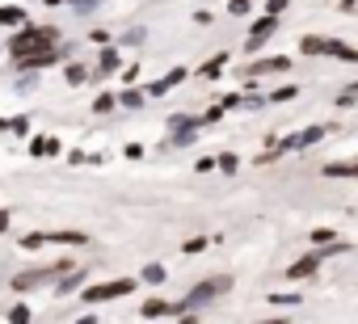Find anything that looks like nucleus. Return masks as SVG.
I'll use <instances>...</instances> for the list:
<instances>
[{"label": "nucleus", "mask_w": 358, "mask_h": 324, "mask_svg": "<svg viewBox=\"0 0 358 324\" xmlns=\"http://www.w3.org/2000/svg\"><path fill=\"white\" fill-rule=\"evenodd\" d=\"M232 290V278L228 274H220V278H207V282H199L182 303H177V307H203V303H211L215 295H228Z\"/></svg>", "instance_id": "obj_4"}, {"label": "nucleus", "mask_w": 358, "mask_h": 324, "mask_svg": "<svg viewBox=\"0 0 358 324\" xmlns=\"http://www.w3.org/2000/svg\"><path fill=\"white\" fill-rule=\"evenodd\" d=\"M173 311H182V307H177V303H160V299L143 303V316H173Z\"/></svg>", "instance_id": "obj_10"}, {"label": "nucleus", "mask_w": 358, "mask_h": 324, "mask_svg": "<svg viewBox=\"0 0 358 324\" xmlns=\"http://www.w3.org/2000/svg\"><path fill=\"white\" fill-rule=\"evenodd\" d=\"M287 5H291V0H270V5H266V9H270V13H266V17H278V13H282V9H287Z\"/></svg>", "instance_id": "obj_24"}, {"label": "nucleus", "mask_w": 358, "mask_h": 324, "mask_svg": "<svg viewBox=\"0 0 358 324\" xmlns=\"http://www.w3.org/2000/svg\"><path fill=\"white\" fill-rule=\"evenodd\" d=\"M114 105H127V110H135V105H143V93H135V89H127V93H114Z\"/></svg>", "instance_id": "obj_13"}, {"label": "nucleus", "mask_w": 358, "mask_h": 324, "mask_svg": "<svg viewBox=\"0 0 358 324\" xmlns=\"http://www.w3.org/2000/svg\"><path fill=\"white\" fill-rule=\"evenodd\" d=\"M224 64H228V55H215V59L203 68V76H220V72H224Z\"/></svg>", "instance_id": "obj_18"}, {"label": "nucleus", "mask_w": 358, "mask_h": 324, "mask_svg": "<svg viewBox=\"0 0 358 324\" xmlns=\"http://www.w3.org/2000/svg\"><path fill=\"white\" fill-rule=\"evenodd\" d=\"M287 68H291V59H287V55H274V59L253 64V68H249V76H262V72H287Z\"/></svg>", "instance_id": "obj_7"}, {"label": "nucleus", "mask_w": 358, "mask_h": 324, "mask_svg": "<svg viewBox=\"0 0 358 324\" xmlns=\"http://www.w3.org/2000/svg\"><path fill=\"white\" fill-rule=\"evenodd\" d=\"M207 249V240L203 236H194V240H186V253H203Z\"/></svg>", "instance_id": "obj_25"}, {"label": "nucleus", "mask_w": 358, "mask_h": 324, "mask_svg": "<svg viewBox=\"0 0 358 324\" xmlns=\"http://www.w3.org/2000/svg\"><path fill=\"white\" fill-rule=\"evenodd\" d=\"M135 290V278H110V282H93V286H85V303H110V299H122V295H131Z\"/></svg>", "instance_id": "obj_3"}, {"label": "nucleus", "mask_w": 358, "mask_h": 324, "mask_svg": "<svg viewBox=\"0 0 358 324\" xmlns=\"http://www.w3.org/2000/svg\"><path fill=\"white\" fill-rule=\"evenodd\" d=\"M80 324H97V320H93V316H85V320H80Z\"/></svg>", "instance_id": "obj_27"}, {"label": "nucleus", "mask_w": 358, "mask_h": 324, "mask_svg": "<svg viewBox=\"0 0 358 324\" xmlns=\"http://www.w3.org/2000/svg\"><path fill=\"white\" fill-rule=\"evenodd\" d=\"M106 110H114V93H101V97L93 101V114H106Z\"/></svg>", "instance_id": "obj_20"}, {"label": "nucleus", "mask_w": 358, "mask_h": 324, "mask_svg": "<svg viewBox=\"0 0 358 324\" xmlns=\"http://www.w3.org/2000/svg\"><path fill=\"white\" fill-rule=\"evenodd\" d=\"M55 43H59L55 26H30V30H22V34L9 38V51H13V59H30V55L55 51Z\"/></svg>", "instance_id": "obj_1"}, {"label": "nucleus", "mask_w": 358, "mask_h": 324, "mask_svg": "<svg viewBox=\"0 0 358 324\" xmlns=\"http://www.w3.org/2000/svg\"><path fill=\"white\" fill-rule=\"evenodd\" d=\"M354 101H358V84H345L341 97H337V105H354Z\"/></svg>", "instance_id": "obj_19"}, {"label": "nucleus", "mask_w": 358, "mask_h": 324, "mask_svg": "<svg viewBox=\"0 0 358 324\" xmlns=\"http://www.w3.org/2000/svg\"><path fill=\"white\" fill-rule=\"evenodd\" d=\"M72 265H76V261H55V265H47V270H26V274L13 278V290H38V286H51V282H59Z\"/></svg>", "instance_id": "obj_2"}, {"label": "nucleus", "mask_w": 358, "mask_h": 324, "mask_svg": "<svg viewBox=\"0 0 358 324\" xmlns=\"http://www.w3.org/2000/svg\"><path fill=\"white\" fill-rule=\"evenodd\" d=\"M143 278H148V282H164V270H160V265H148Z\"/></svg>", "instance_id": "obj_23"}, {"label": "nucleus", "mask_w": 358, "mask_h": 324, "mask_svg": "<svg viewBox=\"0 0 358 324\" xmlns=\"http://www.w3.org/2000/svg\"><path fill=\"white\" fill-rule=\"evenodd\" d=\"M9 228V211H0V232H5Z\"/></svg>", "instance_id": "obj_26"}, {"label": "nucleus", "mask_w": 358, "mask_h": 324, "mask_svg": "<svg viewBox=\"0 0 358 324\" xmlns=\"http://www.w3.org/2000/svg\"><path fill=\"white\" fill-rule=\"evenodd\" d=\"M5 126H9L13 135H26V131H30V118H13V122H5Z\"/></svg>", "instance_id": "obj_22"}, {"label": "nucleus", "mask_w": 358, "mask_h": 324, "mask_svg": "<svg viewBox=\"0 0 358 324\" xmlns=\"http://www.w3.org/2000/svg\"><path fill=\"white\" fill-rule=\"evenodd\" d=\"M9 324H30V307H26V303H17V307L9 311Z\"/></svg>", "instance_id": "obj_17"}, {"label": "nucleus", "mask_w": 358, "mask_h": 324, "mask_svg": "<svg viewBox=\"0 0 358 324\" xmlns=\"http://www.w3.org/2000/svg\"><path fill=\"white\" fill-rule=\"evenodd\" d=\"M0 22H5V26H22V22H26V9H17V5H5V9H0Z\"/></svg>", "instance_id": "obj_11"}, {"label": "nucleus", "mask_w": 358, "mask_h": 324, "mask_svg": "<svg viewBox=\"0 0 358 324\" xmlns=\"http://www.w3.org/2000/svg\"><path fill=\"white\" fill-rule=\"evenodd\" d=\"M182 80H186V68H173V72H169L164 80H156V84H152L148 93H152V97H160V93H169L173 84H182Z\"/></svg>", "instance_id": "obj_9"}, {"label": "nucleus", "mask_w": 358, "mask_h": 324, "mask_svg": "<svg viewBox=\"0 0 358 324\" xmlns=\"http://www.w3.org/2000/svg\"><path fill=\"white\" fill-rule=\"evenodd\" d=\"M64 76H68L72 84H85V80H89V68H85V64H72V68H68Z\"/></svg>", "instance_id": "obj_15"}, {"label": "nucleus", "mask_w": 358, "mask_h": 324, "mask_svg": "<svg viewBox=\"0 0 358 324\" xmlns=\"http://www.w3.org/2000/svg\"><path fill=\"white\" fill-rule=\"evenodd\" d=\"M97 72H101V76H106V72H118V51H114V47H106V51H101V64H97Z\"/></svg>", "instance_id": "obj_12"}, {"label": "nucleus", "mask_w": 358, "mask_h": 324, "mask_svg": "<svg viewBox=\"0 0 358 324\" xmlns=\"http://www.w3.org/2000/svg\"><path fill=\"white\" fill-rule=\"evenodd\" d=\"M324 177H354V165H350V160H337V165H324Z\"/></svg>", "instance_id": "obj_14"}, {"label": "nucleus", "mask_w": 358, "mask_h": 324, "mask_svg": "<svg viewBox=\"0 0 358 324\" xmlns=\"http://www.w3.org/2000/svg\"><path fill=\"white\" fill-rule=\"evenodd\" d=\"M316 265H320V253H312V257L295 261V265L287 270V278H312V274H316Z\"/></svg>", "instance_id": "obj_8"}, {"label": "nucleus", "mask_w": 358, "mask_h": 324, "mask_svg": "<svg viewBox=\"0 0 358 324\" xmlns=\"http://www.w3.org/2000/svg\"><path fill=\"white\" fill-rule=\"evenodd\" d=\"M266 324H287V320H266Z\"/></svg>", "instance_id": "obj_28"}, {"label": "nucleus", "mask_w": 358, "mask_h": 324, "mask_svg": "<svg viewBox=\"0 0 358 324\" xmlns=\"http://www.w3.org/2000/svg\"><path fill=\"white\" fill-rule=\"evenodd\" d=\"M291 97H299V89H295V84H282V89H278L270 101H291Z\"/></svg>", "instance_id": "obj_21"}, {"label": "nucleus", "mask_w": 358, "mask_h": 324, "mask_svg": "<svg viewBox=\"0 0 358 324\" xmlns=\"http://www.w3.org/2000/svg\"><path fill=\"white\" fill-rule=\"evenodd\" d=\"M274 26H278V17H262V22L253 26V34L245 38V51H249V55H257V47H266V38L274 34Z\"/></svg>", "instance_id": "obj_6"}, {"label": "nucleus", "mask_w": 358, "mask_h": 324, "mask_svg": "<svg viewBox=\"0 0 358 324\" xmlns=\"http://www.w3.org/2000/svg\"><path fill=\"white\" fill-rule=\"evenodd\" d=\"M236 165H241V160H236L232 152H224V156L215 160V169H224V173H236Z\"/></svg>", "instance_id": "obj_16"}, {"label": "nucleus", "mask_w": 358, "mask_h": 324, "mask_svg": "<svg viewBox=\"0 0 358 324\" xmlns=\"http://www.w3.org/2000/svg\"><path fill=\"white\" fill-rule=\"evenodd\" d=\"M299 51L303 55H337V59H354V47H345V43H333V38H303L299 43Z\"/></svg>", "instance_id": "obj_5"}, {"label": "nucleus", "mask_w": 358, "mask_h": 324, "mask_svg": "<svg viewBox=\"0 0 358 324\" xmlns=\"http://www.w3.org/2000/svg\"><path fill=\"white\" fill-rule=\"evenodd\" d=\"M0 131H5V122H0Z\"/></svg>", "instance_id": "obj_29"}]
</instances>
